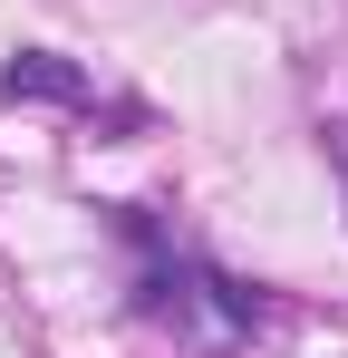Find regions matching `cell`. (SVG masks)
Instances as JSON below:
<instances>
[{"instance_id":"cell-1","label":"cell","mask_w":348,"mask_h":358,"mask_svg":"<svg viewBox=\"0 0 348 358\" xmlns=\"http://www.w3.org/2000/svg\"><path fill=\"white\" fill-rule=\"evenodd\" d=\"M155 320H174L194 349H232L242 320H252V300L232 281H213V271H194V262H174V271H155Z\"/></svg>"},{"instance_id":"cell-2","label":"cell","mask_w":348,"mask_h":358,"mask_svg":"<svg viewBox=\"0 0 348 358\" xmlns=\"http://www.w3.org/2000/svg\"><path fill=\"white\" fill-rule=\"evenodd\" d=\"M0 87H10V97H68V107H87V78H78V68H58L49 49L10 59V68H0Z\"/></svg>"},{"instance_id":"cell-3","label":"cell","mask_w":348,"mask_h":358,"mask_svg":"<svg viewBox=\"0 0 348 358\" xmlns=\"http://www.w3.org/2000/svg\"><path fill=\"white\" fill-rule=\"evenodd\" d=\"M329 155H339V184H348V117L329 126Z\"/></svg>"}]
</instances>
